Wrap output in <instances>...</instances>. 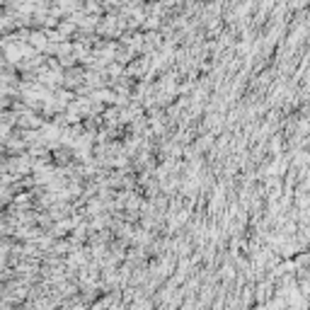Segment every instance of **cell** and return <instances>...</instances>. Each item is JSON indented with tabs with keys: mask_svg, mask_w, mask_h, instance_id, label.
Instances as JSON below:
<instances>
[{
	"mask_svg": "<svg viewBox=\"0 0 310 310\" xmlns=\"http://www.w3.org/2000/svg\"><path fill=\"white\" fill-rule=\"evenodd\" d=\"M34 46H39V49H44L46 46V34H32V39H29Z\"/></svg>",
	"mask_w": 310,
	"mask_h": 310,
	"instance_id": "6da1fadb",
	"label": "cell"
}]
</instances>
